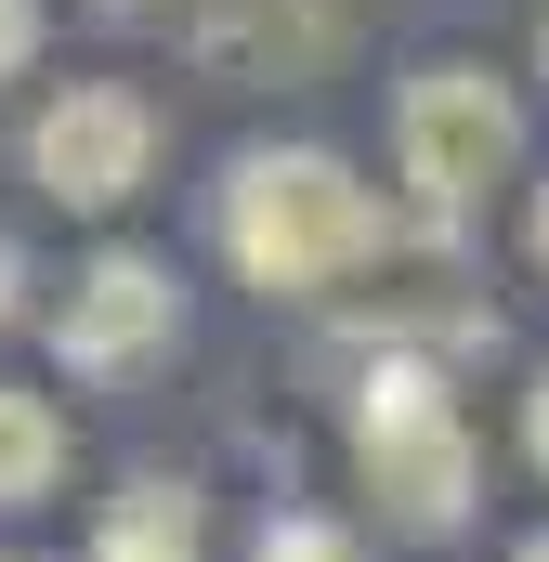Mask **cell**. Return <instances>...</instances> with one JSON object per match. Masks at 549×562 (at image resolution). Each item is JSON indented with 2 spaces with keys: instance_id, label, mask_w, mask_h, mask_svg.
Instances as JSON below:
<instances>
[{
  "instance_id": "obj_1",
  "label": "cell",
  "mask_w": 549,
  "mask_h": 562,
  "mask_svg": "<svg viewBox=\"0 0 549 562\" xmlns=\"http://www.w3.org/2000/svg\"><path fill=\"white\" fill-rule=\"evenodd\" d=\"M223 249L249 288H340L354 262H380V196L327 157V144H249L223 183Z\"/></svg>"
},
{
  "instance_id": "obj_2",
  "label": "cell",
  "mask_w": 549,
  "mask_h": 562,
  "mask_svg": "<svg viewBox=\"0 0 549 562\" xmlns=\"http://www.w3.org/2000/svg\"><path fill=\"white\" fill-rule=\"evenodd\" d=\"M354 484H367V510L393 524V537H458L471 524V431L445 406V380L432 367H380L367 393H354Z\"/></svg>"
},
{
  "instance_id": "obj_3",
  "label": "cell",
  "mask_w": 549,
  "mask_h": 562,
  "mask_svg": "<svg viewBox=\"0 0 549 562\" xmlns=\"http://www.w3.org/2000/svg\"><path fill=\"white\" fill-rule=\"evenodd\" d=\"M393 144H406V183L432 223H471L511 170H524V105H511V79L497 66H418L406 92H393Z\"/></svg>"
},
{
  "instance_id": "obj_4",
  "label": "cell",
  "mask_w": 549,
  "mask_h": 562,
  "mask_svg": "<svg viewBox=\"0 0 549 562\" xmlns=\"http://www.w3.org/2000/svg\"><path fill=\"white\" fill-rule=\"evenodd\" d=\"M144 157H157V105L119 79H66L40 119H26V170L53 210H119L144 196Z\"/></svg>"
},
{
  "instance_id": "obj_5",
  "label": "cell",
  "mask_w": 549,
  "mask_h": 562,
  "mask_svg": "<svg viewBox=\"0 0 549 562\" xmlns=\"http://www.w3.org/2000/svg\"><path fill=\"white\" fill-rule=\"evenodd\" d=\"M170 340H183V288H170V262H144V249H105L92 276L66 288V314H53V353L79 380H144Z\"/></svg>"
},
{
  "instance_id": "obj_6",
  "label": "cell",
  "mask_w": 549,
  "mask_h": 562,
  "mask_svg": "<svg viewBox=\"0 0 549 562\" xmlns=\"http://www.w3.org/2000/svg\"><path fill=\"white\" fill-rule=\"evenodd\" d=\"M197 53H210V66L301 79V66L327 53V0H210V13H197Z\"/></svg>"
},
{
  "instance_id": "obj_7",
  "label": "cell",
  "mask_w": 549,
  "mask_h": 562,
  "mask_svg": "<svg viewBox=\"0 0 549 562\" xmlns=\"http://www.w3.org/2000/svg\"><path fill=\"white\" fill-rule=\"evenodd\" d=\"M197 537H210L197 484H183V471H144V484H119V497H105L92 562H197Z\"/></svg>"
},
{
  "instance_id": "obj_8",
  "label": "cell",
  "mask_w": 549,
  "mask_h": 562,
  "mask_svg": "<svg viewBox=\"0 0 549 562\" xmlns=\"http://www.w3.org/2000/svg\"><path fill=\"white\" fill-rule=\"evenodd\" d=\"M53 471H66V419H53V393H13V380H0V510H40Z\"/></svg>"
},
{
  "instance_id": "obj_9",
  "label": "cell",
  "mask_w": 549,
  "mask_h": 562,
  "mask_svg": "<svg viewBox=\"0 0 549 562\" xmlns=\"http://www.w3.org/2000/svg\"><path fill=\"white\" fill-rule=\"evenodd\" d=\"M262 562H354L340 524H262Z\"/></svg>"
},
{
  "instance_id": "obj_10",
  "label": "cell",
  "mask_w": 549,
  "mask_h": 562,
  "mask_svg": "<svg viewBox=\"0 0 549 562\" xmlns=\"http://www.w3.org/2000/svg\"><path fill=\"white\" fill-rule=\"evenodd\" d=\"M26 53H40V0H0V79H26Z\"/></svg>"
},
{
  "instance_id": "obj_11",
  "label": "cell",
  "mask_w": 549,
  "mask_h": 562,
  "mask_svg": "<svg viewBox=\"0 0 549 562\" xmlns=\"http://www.w3.org/2000/svg\"><path fill=\"white\" fill-rule=\"evenodd\" d=\"M524 458L549 471V367H537V393H524Z\"/></svg>"
},
{
  "instance_id": "obj_12",
  "label": "cell",
  "mask_w": 549,
  "mask_h": 562,
  "mask_svg": "<svg viewBox=\"0 0 549 562\" xmlns=\"http://www.w3.org/2000/svg\"><path fill=\"white\" fill-rule=\"evenodd\" d=\"M524 236H537V262H549V183H537V210H524Z\"/></svg>"
},
{
  "instance_id": "obj_13",
  "label": "cell",
  "mask_w": 549,
  "mask_h": 562,
  "mask_svg": "<svg viewBox=\"0 0 549 562\" xmlns=\"http://www.w3.org/2000/svg\"><path fill=\"white\" fill-rule=\"evenodd\" d=\"M0 314H13V249H0Z\"/></svg>"
},
{
  "instance_id": "obj_14",
  "label": "cell",
  "mask_w": 549,
  "mask_h": 562,
  "mask_svg": "<svg viewBox=\"0 0 549 562\" xmlns=\"http://www.w3.org/2000/svg\"><path fill=\"white\" fill-rule=\"evenodd\" d=\"M511 562H549V537H524V550H511Z\"/></svg>"
},
{
  "instance_id": "obj_15",
  "label": "cell",
  "mask_w": 549,
  "mask_h": 562,
  "mask_svg": "<svg viewBox=\"0 0 549 562\" xmlns=\"http://www.w3.org/2000/svg\"><path fill=\"white\" fill-rule=\"evenodd\" d=\"M537 79H549V26H537Z\"/></svg>"
},
{
  "instance_id": "obj_16",
  "label": "cell",
  "mask_w": 549,
  "mask_h": 562,
  "mask_svg": "<svg viewBox=\"0 0 549 562\" xmlns=\"http://www.w3.org/2000/svg\"><path fill=\"white\" fill-rule=\"evenodd\" d=\"M0 562H13V550H0Z\"/></svg>"
}]
</instances>
